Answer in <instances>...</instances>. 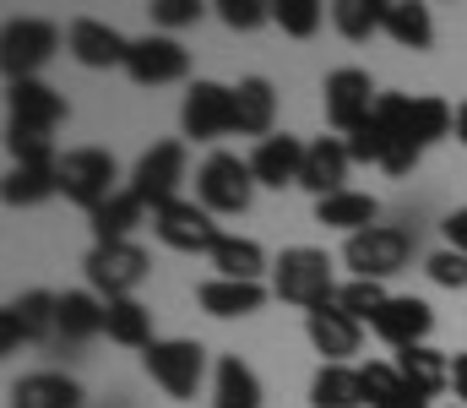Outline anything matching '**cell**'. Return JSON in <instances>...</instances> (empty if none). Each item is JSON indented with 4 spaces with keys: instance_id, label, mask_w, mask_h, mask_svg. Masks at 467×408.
I'll return each mask as SVG.
<instances>
[{
    "instance_id": "1",
    "label": "cell",
    "mask_w": 467,
    "mask_h": 408,
    "mask_svg": "<svg viewBox=\"0 0 467 408\" xmlns=\"http://www.w3.org/2000/svg\"><path fill=\"white\" fill-rule=\"evenodd\" d=\"M337 277H332V256L316 251V246H294L272 262V294L299 305V310H316V305H332L337 299Z\"/></svg>"
},
{
    "instance_id": "2",
    "label": "cell",
    "mask_w": 467,
    "mask_h": 408,
    "mask_svg": "<svg viewBox=\"0 0 467 408\" xmlns=\"http://www.w3.org/2000/svg\"><path fill=\"white\" fill-rule=\"evenodd\" d=\"M250 196H255V169H250V158H239V152H207V163L196 169V202L218 218H229V213H244L250 207Z\"/></svg>"
},
{
    "instance_id": "3",
    "label": "cell",
    "mask_w": 467,
    "mask_h": 408,
    "mask_svg": "<svg viewBox=\"0 0 467 408\" xmlns=\"http://www.w3.org/2000/svg\"><path fill=\"white\" fill-rule=\"evenodd\" d=\"M147 376L174 398V403H191L202 392V376H207V349L196 338H158L147 354H141Z\"/></svg>"
},
{
    "instance_id": "4",
    "label": "cell",
    "mask_w": 467,
    "mask_h": 408,
    "mask_svg": "<svg viewBox=\"0 0 467 408\" xmlns=\"http://www.w3.org/2000/svg\"><path fill=\"white\" fill-rule=\"evenodd\" d=\"M115 180H119L115 152H104V147H71V152L60 158V196L77 202L88 218L119 191Z\"/></svg>"
},
{
    "instance_id": "5",
    "label": "cell",
    "mask_w": 467,
    "mask_h": 408,
    "mask_svg": "<svg viewBox=\"0 0 467 408\" xmlns=\"http://www.w3.org/2000/svg\"><path fill=\"white\" fill-rule=\"evenodd\" d=\"M408 256H413V240H408V229H391V224H375V229L343 240V267H353V277H369V283L397 277L408 267Z\"/></svg>"
},
{
    "instance_id": "6",
    "label": "cell",
    "mask_w": 467,
    "mask_h": 408,
    "mask_svg": "<svg viewBox=\"0 0 467 408\" xmlns=\"http://www.w3.org/2000/svg\"><path fill=\"white\" fill-rule=\"evenodd\" d=\"M147 251L136 246V240H119V246H93L88 251V288L109 305V299H136V288H141V277H147Z\"/></svg>"
},
{
    "instance_id": "7",
    "label": "cell",
    "mask_w": 467,
    "mask_h": 408,
    "mask_svg": "<svg viewBox=\"0 0 467 408\" xmlns=\"http://www.w3.org/2000/svg\"><path fill=\"white\" fill-rule=\"evenodd\" d=\"M60 49V27L44 22V16H16L5 22L0 33V66H5V82H27L44 71V60Z\"/></svg>"
},
{
    "instance_id": "8",
    "label": "cell",
    "mask_w": 467,
    "mask_h": 408,
    "mask_svg": "<svg viewBox=\"0 0 467 408\" xmlns=\"http://www.w3.org/2000/svg\"><path fill=\"white\" fill-rule=\"evenodd\" d=\"M180 180H185V141H152L136 169H130V191L158 213L169 202H180Z\"/></svg>"
},
{
    "instance_id": "9",
    "label": "cell",
    "mask_w": 467,
    "mask_h": 408,
    "mask_svg": "<svg viewBox=\"0 0 467 408\" xmlns=\"http://www.w3.org/2000/svg\"><path fill=\"white\" fill-rule=\"evenodd\" d=\"M60 327V294L49 288H27L0 310V354H16L22 343H38Z\"/></svg>"
},
{
    "instance_id": "10",
    "label": "cell",
    "mask_w": 467,
    "mask_h": 408,
    "mask_svg": "<svg viewBox=\"0 0 467 408\" xmlns=\"http://www.w3.org/2000/svg\"><path fill=\"white\" fill-rule=\"evenodd\" d=\"M180 131L191 141H223L234 136V88L223 82H191L185 88V104H180Z\"/></svg>"
},
{
    "instance_id": "11",
    "label": "cell",
    "mask_w": 467,
    "mask_h": 408,
    "mask_svg": "<svg viewBox=\"0 0 467 408\" xmlns=\"http://www.w3.org/2000/svg\"><path fill=\"white\" fill-rule=\"evenodd\" d=\"M191 71V49L174 38V33H147V38H130V55H125V77L136 88H163V82H180Z\"/></svg>"
},
{
    "instance_id": "12",
    "label": "cell",
    "mask_w": 467,
    "mask_h": 408,
    "mask_svg": "<svg viewBox=\"0 0 467 408\" xmlns=\"http://www.w3.org/2000/svg\"><path fill=\"white\" fill-rule=\"evenodd\" d=\"M152 235H158L169 251H185V256H196V251L213 256V246L223 240V229L213 224V213H207L202 202H185V196L152 213Z\"/></svg>"
},
{
    "instance_id": "13",
    "label": "cell",
    "mask_w": 467,
    "mask_h": 408,
    "mask_svg": "<svg viewBox=\"0 0 467 408\" xmlns=\"http://www.w3.org/2000/svg\"><path fill=\"white\" fill-rule=\"evenodd\" d=\"M321 104H327V120L348 136L353 126H364V120L375 115L380 93H375L369 71H358V66H337V71L327 77V88H321Z\"/></svg>"
},
{
    "instance_id": "14",
    "label": "cell",
    "mask_w": 467,
    "mask_h": 408,
    "mask_svg": "<svg viewBox=\"0 0 467 408\" xmlns=\"http://www.w3.org/2000/svg\"><path fill=\"white\" fill-rule=\"evenodd\" d=\"M305 332H310V343H316L321 365H348L353 354L364 349V321H353L337 299H332V305L305 310Z\"/></svg>"
},
{
    "instance_id": "15",
    "label": "cell",
    "mask_w": 467,
    "mask_h": 408,
    "mask_svg": "<svg viewBox=\"0 0 467 408\" xmlns=\"http://www.w3.org/2000/svg\"><path fill=\"white\" fill-rule=\"evenodd\" d=\"M369 332L402 354V349H419V343L435 332V310H430L419 294H391V299H386V310L369 321Z\"/></svg>"
},
{
    "instance_id": "16",
    "label": "cell",
    "mask_w": 467,
    "mask_h": 408,
    "mask_svg": "<svg viewBox=\"0 0 467 408\" xmlns=\"http://www.w3.org/2000/svg\"><path fill=\"white\" fill-rule=\"evenodd\" d=\"M348 169H353L348 141H343V136H316V141L305 147V169H299V185H305L316 202H327V196L348 191Z\"/></svg>"
},
{
    "instance_id": "17",
    "label": "cell",
    "mask_w": 467,
    "mask_h": 408,
    "mask_svg": "<svg viewBox=\"0 0 467 408\" xmlns=\"http://www.w3.org/2000/svg\"><path fill=\"white\" fill-rule=\"evenodd\" d=\"M66 49H71L77 66H88V71H109V66H125L130 38L115 33L109 22H99V16H77L71 33H66Z\"/></svg>"
},
{
    "instance_id": "18",
    "label": "cell",
    "mask_w": 467,
    "mask_h": 408,
    "mask_svg": "<svg viewBox=\"0 0 467 408\" xmlns=\"http://www.w3.org/2000/svg\"><path fill=\"white\" fill-rule=\"evenodd\" d=\"M5 104H11V126H22V131H49L66 120V99L49 88V82H38V77H27V82H5Z\"/></svg>"
},
{
    "instance_id": "19",
    "label": "cell",
    "mask_w": 467,
    "mask_h": 408,
    "mask_svg": "<svg viewBox=\"0 0 467 408\" xmlns=\"http://www.w3.org/2000/svg\"><path fill=\"white\" fill-rule=\"evenodd\" d=\"M305 147H310V141H299V136H288V131H272L266 141H255V152H250L255 185H272V191H283V185H299Z\"/></svg>"
},
{
    "instance_id": "20",
    "label": "cell",
    "mask_w": 467,
    "mask_h": 408,
    "mask_svg": "<svg viewBox=\"0 0 467 408\" xmlns=\"http://www.w3.org/2000/svg\"><path fill=\"white\" fill-rule=\"evenodd\" d=\"M272 126H277V88H272L266 77H244V82L234 88V131L266 141Z\"/></svg>"
},
{
    "instance_id": "21",
    "label": "cell",
    "mask_w": 467,
    "mask_h": 408,
    "mask_svg": "<svg viewBox=\"0 0 467 408\" xmlns=\"http://www.w3.org/2000/svg\"><path fill=\"white\" fill-rule=\"evenodd\" d=\"M196 305L218 321H234V316H255L266 305V283H234V277H207L196 288Z\"/></svg>"
},
{
    "instance_id": "22",
    "label": "cell",
    "mask_w": 467,
    "mask_h": 408,
    "mask_svg": "<svg viewBox=\"0 0 467 408\" xmlns=\"http://www.w3.org/2000/svg\"><path fill=\"white\" fill-rule=\"evenodd\" d=\"M380 33L402 49H430L435 44V16L419 0H380Z\"/></svg>"
},
{
    "instance_id": "23",
    "label": "cell",
    "mask_w": 467,
    "mask_h": 408,
    "mask_svg": "<svg viewBox=\"0 0 467 408\" xmlns=\"http://www.w3.org/2000/svg\"><path fill=\"white\" fill-rule=\"evenodd\" d=\"M397 371H402V382H408L419 398L451 392V354H441V349H430V343L402 349V354H397Z\"/></svg>"
},
{
    "instance_id": "24",
    "label": "cell",
    "mask_w": 467,
    "mask_h": 408,
    "mask_svg": "<svg viewBox=\"0 0 467 408\" xmlns=\"http://www.w3.org/2000/svg\"><path fill=\"white\" fill-rule=\"evenodd\" d=\"M375 218H380V202L369 191H353V185L327 196V202H316V224H327L337 235H364V229H375Z\"/></svg>"
},
{
    "instance_id": "25",
    "label": "cell",
    "mask_w": 467,
    "mask_h": 408,
    "mask_svg": "<svg viewBox=\"0 0 467 408\" xmlns=\"http://www.w3.org/2000/svg\"><path fill=\"white\" fill-rule=\"evenodd\" d=\"M147 213H152V207H147L130 185L115 191V196L88 218V224H93V246H119V240H130V235H136V224H141Z\"/></svg>"
},
{
    "instance_id": "26",
    "label": "cell",
    "mask_w": 467,
    "mask_h": 408,
    "mask_svg": "<svg viewBox=\"0 0 467 408\" xmlns=\"http://www.w3.org/2000/svg\"><path fill=\"white\" fill-rule=\"evenodd\" d=\"M358 387H364V408H430V398H419L397 365H380V360L358 365Z\"/></svg>"
},
{
    "instance_id": "27",
    "label": "cell",
    "mask_w": 467,
    "mask_h": 408,
    "mask_svg": "<svg viewBox=\"0 0 467 408\" xmlns=\"http://www.w3.org/2000/svg\"><path fill=\"white\" fill-rule=\"evenodd\" d=\"M11 408H82V387L60 371H33L11 387Z\"/></svg>"
},
{
    "instance_id": "28",
    "label": "cell",
    "mask_w": 467,
    "mask_h": 408,
    "mask_svg": "<svg viewBox=\"0 0 467 408\" xmlns=\"http://www.w3.org/2000/svg\"><path fill=\"white\" fill-rule=\"evenodd\" d=\"M213 408H261V376L239 354H223L213 371Z\"/></svg>"
},
{
    "instance_id": "29",
    "label": "cell",
    "mask_w": 467,
    "mask_h": 408,
    "mask_svg": "<svg viewBox=\"0 0 467 408\" xmlns=\"http://www.w3.org/2000/svg\"><path fill=\"white\" fill-rule=\"evenodd\" d=\"M104 332H109V343L119 349H152L158 338H152V310L141 305V299H109L104 305Z\"/></svg>"
},
{
    "instance_id": "30",
    "label": "cell",
    "mask_w": 467,
    "mask_h": 408,
    "mask_svg": "<svg viewBox=\"0 0 467 408\" xmlns=\"http://www.w3.org/2000/svg\"><path fill=\"white\" fill-rule=\"evenodd\" d=\"M5 207H38L49 196H60V163H44V169H27V163H11L5 185H0Z\"/></svg>"
},
{
    "instance_id": "31",
    "label": "cell",
    "mask_w": 467,
    "mask_h": 408,
    "mask_svg": "<svg viewBox=\"0 0 467 408\" xmlns=\"http://www.w3.org/2000/svg\"><path fill=\"white\" fill-rule=\"evenodd\" d=\"M66 343H88L93 332H104V299L93 288H66L60 294V327H55Z\"/></svg>"
},
{
    "instance_id": "32",
    "label": "cell",
    "mask_w": 467,
    "mask_h": 408,
    "mask_svg": "<svg viewBox=\"0 0 467 408\" xmlns=\"http://www.w3.org/2000/svg\"><path fill=\"white\" fill-rule=\"evenodd\" d=\"M213 267H218V277H234V283H261L266 251H261L255 240H244V235H223V240L213 246Z\"/></svg>"
},
{
    "instance_id": "33",
    "label": "cell",
    "mask_w": 467,
    "mask_h": 408,
    "mask_svg": "<svg viewBox=\"0 0 467 408\" xmlns=\"http://www.w3.org/2000/svg\"><path fill=\"white\" fill-rule=\"evenodd\" d=\"M310 408H364L358 365H321L310 382Z\"/></svg>"
},
{
    "instance_id": "34",
    "label": "cell",
    "mask_w": 467,
    "mask_h": 408,
    "mask_svg": "<svg viewBox=\"0 0 467 408\" xmlns=\"http://www.w3.org/2000/svg\"><path fill=\"white\" fill-rule=\"evenodd\" d=\"M408 126H413V141L419 147H435L441 136L457 131V110L435 93H413V110H408Z\"/></svg>"
},
{
    "instance_id": "35",
    "label": "cell",
    "mask_w": 467,
    "mask_h": 408,
    "mask_svg": "<svg viewBox=\"0 0 467 408\" xmlns=\"http://www.w3.org/2000/svg\"><path fill=\"white\" fill-rule=\"evenodd\" d=\"M272 22H277L288 38H316L321 22H327V5H321V0H277V5H272Z\"/></svg>"
},
{
    "instance_id": "36",
    "label": "cell",
    "mask_w": 467,
    "mask_h": 408,
    "mask_svg": "<svg viewBox=\"0 0 467 408\" xmlns=\"http://www.w3.org/2000/svg\"><path fill=\"white\" fill-rule=\"evenodd\" d=\"M332 27L353 38V44H364L369 33H380V0H337L332 5Z\"/></svg>"
},
{
    "instance_id": "37",
    "label": "cell",
    "mask_w": 467,
    "mask_h": 408,
    "mask_svg": "<svg viewBox=\"0 0 467 408\" xmlns=\"http://www.w3.org/2000/svg\"><path fill=\"white\" fill-rule=\"evenodd\" d=\"M386 283H369V277H348L343 288H337V305L348 310L353 321H375L380 310H386Z\"/></svg>"
},
{
    "instance_id": "38",
    "label": "cell",
    "mask_w": 467,
    "mask_h": 408,
    "mask_svg": "<svg viewBox=\"0 0 467 408\" xmlns=\"http://www.w3.org/2000/svg\"><path fill=\"white\" fill-rule=\"evenodd\" d=\"M5 147H11V158H16V163H27V169L60 163L55 136H49V131H22V126H11V131H5Z\"/></svg>"
},
{
    "instance_id": "39",
    "label": "cell",
    "mask_w": 467,
    "mask_h": 408,
    "mask_svg": "<svg viewBox=\"0 0 467 408\" xmlns=\"http://www.w3.org/2000/svg\"><path fill=\"white\" fill-rule=\"evenodd\" d=\"M218 16H223V27H234V33H255V27L272 22V5L266 0H218Z\"/></svg>"
},
{
    "instance_id": "40",
    "label": "cell",
    "mask_w": 467,
    "mask_h": 408,
    "mask_svg": "<svg viewBox=\"0 0 467 408\" xmlns=\"http://www.w3.org/2000/svg\"><path fill=\"white\" fill-rule=\"evenodd\" d=\"M202 22V0H152V27L174 33V27H191Z\"/></svg>"
},
{
    "instance_id": "41",
    "label": "cell",
    "mask_w": 467,
    "mask_h": 408,
    "mask_svg": "<svg viewBox=\"0 0 467 408\" xmlns=\"http://www.w3.org/2000/svg\"><path fill=\"white\" fill-rule=\"evenodd\" d=\"M424 272H430L441 288H467V256H462V251H451V246H446V251H435V256L424 262Z\"/></svg>"
},
{
    "instance_id": "42",
    "label": "cell",
    "mask_w": 467,
    "mask_h": 408,
    "mask_svg": "<svg viewBox=\"0 0 467 408\" xmlns=\"http://www.w3.org/2000/svg\"><path fill=\"white\" fill-rule=\"evenodd\" d=\"M441 229H446V246H451V251H462V256H467V207H457V213H451V218H446Z\"/></svg>"
},
{
    "instance_id": "43",
    "label": "cell",
    "mask_w": 467,
    "mask_h": 408,
    "mask_svg": "<svg viewBox=\"0 0 467 408\" xmlns=\"http://www.w3.org/2000/svg\"><path fill=\"white\" fill-rule=\"evenodd\" d=\"M451 392H457V403L467 408V349L451 354Z\"/></svg>"
},
{
    "instance_id": "44",
    "label": "cell",
    "mask_w": 467,
    "mask_h": 408,
    "mask_svg": "<svg viewBox=\"0 0 467 408\" xmlns=\"http://www.w3.org/2000/svg\"><path fill=\"white\" fill-rule=\"evenodd\" d=\"M457 136H462V147H467V99L457 104Z\"/></svg>"
}]
</instances>
